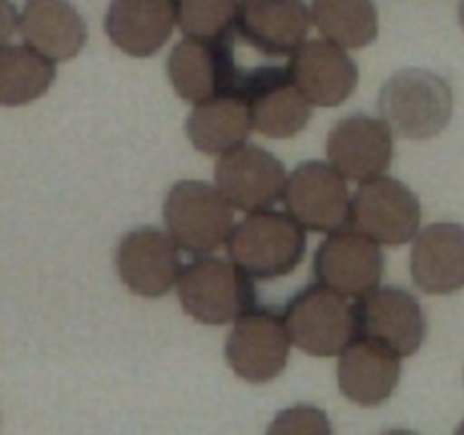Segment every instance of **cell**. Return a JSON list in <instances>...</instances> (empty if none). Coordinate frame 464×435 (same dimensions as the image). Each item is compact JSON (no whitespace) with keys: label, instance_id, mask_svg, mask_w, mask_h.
Listing matches in <instances>:
<instances>
[{"label":"cell","instance_id":"f546056e","mask_svg":"<svg viewBox=\"0 0 464 435\" xmlns=\"http://www.w3.org/2000/svg\"><path fill=\"white\" fill-rule=\"evenodd\" d=\"M453 435H464V420L460 421V426H458V429H456V433H453Z\"/></svg>","mask_w":464,"mask_h":435},{"label":"cell","instance_id":"2e32d148","mask_svg":"<svg viewBox=\"0 0 464 435\" xmlns=\"http://www.w3.org/2000/svg\"><path fill=\"white\" fill-rule=\"evenodd\" d=\"M311 25L304 0H240L236 36L270 57H293L306 44Z\"/></svg>","mask_w":464,"mask_h":435},{"label":"cell","instance_id":"ac0fdd59","mask_svg":"<svg viewBox=\"0 0 464 435\" xmlns=\"http://www.w3.org/2000/svg\"><path fill=\"white\" fill-rule=\"evenodd\" d=\"M412 281L429 295L464 288V225L435 222L417 234L411 252Z\"/></svg>","mask_w":464,"mask_h":435},{"label":"cell","instance_id":"7402d4cb","mask_svg":"<svg viewBox=\"0 0 464 435\" xmlns=\"http://www.w3.org/2000/svg\"><path fill=\"white\" fill-rule=\"evenodd\" d=\"M254 130L252 113L245 98L227 95V98L208 100L195 104L186 121L188 139L199 152L204 154H227L231 150L247 143L249 131Z\"/></svg>","mask_w":464,"mask_h":435},{"label":"cell","instance_id":"277c9868","mask_svg":"<svg viewBox=\"0 0 464 435\" xmlns=\"http://www.w3.org/2000/svg\"><path fill=\"white\" fill-rule=\"evenodd\" d=\"M168 234L190 254H213L234 234V207L218 186L198 179L177 181L163 202Z\"/></svg>","mask_w":464,"mask_h":435},{"label":"cell","instance_id":"4316f807","mask_svg":"<svg viewBox=\"0 0 464 435\" xmlns=\"http://www.w3.org/2000/svg\"><path fill=\"white\" fill-rule=\"evenodd\" d=\"M18 21H21V16H18L16 7L9 0H0V48H5L7 41L12 39V34L18 27Z\"/></svg>","mask_w":464,"mask_h":435},{"label":"cell","instance_id":"44dd1931","mask_svg":"<svg viewBox=\"0 0 464 435\" xmlns=\"http://www.w3.org/2000/svg\"><path fill=\"white\" fill-rule=\"evenodd\" d=\"M18 30L27 48L50 62L72 59L86 44L84 18L68 0H27Z\"/></svg>","mask_w":464,"mask_h":435},{"label":"cell","instance_id":"7c38bea8","mask_svg":"<svg viewBox=\"0 0 464 435\" xmlns=\"http://www.w3.org/2000/svg\"><path fill=\"white\" fill-rule=\"evenodd\" d=\"M254 130L270 139H290L308 125L313 104L299 91L288 66H258L243 84Z\"/></svg>","mask_w":464,"mask_h":435},{"label":"cell","instance_id":"ffe728a7","mask_svg":"<svg viewBox=\"0 0 464 435\" xmlns=\"http://www.w3.org/2000/svg\"><path fill=\"white\" fill-rule=\"evenodd\" d=\"M399 376L401 358L379 343L356 338L340 353V392L358 406L370 408L388 401L397 390Z\"/></svg>","mask_w":464,"mask_h":435},{"label":"cell","instance_id":"cb8c5ba5","mask_svg":"<svg viewBox=\"0 0 464 435\" xmlns=\"http://www.w3.org/2000/svg\"><path fill=\"white\" fill-rule=\"evenodd\" d=\"M313 23L340 48H365L379 36V12L372 0H313Z\"/></svg>","mask_w":464,"mask_h":435},{"label":"cell","instance_id":"7a4b0ae2","mask_svg":"<svg viewBox=\"0 0 464 435\" xmlns=\"http://www.w3.org/2000/svg\"><path fill=\"white\" fill-rule=\"evenodd\" d=\"M177 295L193 320L202 324H227L256 308L252 276L234 261L199 256L181 270Z\"/></svg>","mask_w":464,"mask_h":435},{"label":"cell","instance_id":"30bf717a","mask_svg":"<svg viewBox=\"0 0 464 435\" xmlns=\"http://www.w3.org/2000/svg\"><path fill=\"white\" fill-rule=\"evenodd\" d=\"M421 207L403 181L381 175L362 181L352 198V225L379 245H403L417 238Z\"/></svg>","mask_w":464,"mask_h":435},{"label":"cell","instance_id":"603a6c76","mask_svg":"<svg viewBox=\"0 0 464 435\" xmlns=\"http://www.w3.org/2000/svg\"><path fill=\"white\" fill-rule=\"evenodd\" d=\"M57 77L54 62L27 45L0 48V104L21 107L41 98Z\"/></svg>","mask_w":464,"mask_h":435},{"label":"cell","instance_id":"f1b7e54d","mask_svg":"<svg viewBox=\"0 0 464 435\" xmlns=\"http://www.w3.org/2000/svg\"><path fill=\"white\" fill-rule=\"evenodd\" d=\"M458 16H460V25L464 30V0H460V7H458Z\"/></svg>","mask_w":464,"mask_h":435},{"label":"cell","instance_id":"3957f363","mask_svg":"<svg viewBox=\"0 0 464 435\" xmlns=\"http://www.w3.org/2000/svg\"><path fill=\"white\" fill-rule=\"evenodd\" d=\"M227 249L252 279H276L304 261L306 234L290 213L258 211L236 225Z\"/></svg>","mask_w":464,"mask_h":435},{"label":"cell","instance_id":"52a82bcc","mask_svg":"<svg viewBox=\"0 0 464 435\" xmlns=\"http://www.w3.org/2000/svg\"><path fill=\"white\" fill-rule=\"evenodd\" d=\"M284 204L308 231L334 234L352 222V195L347 179L331 163H299L288 175Z\"/></svg>","mask_w":464,"mask_h":435},{"label":"cell","instance_id":"484cf974","mask_svg":"<svg viewBox=\"0 0 464 435\" xmlns=\"http://www.w3.org/2000/svg\"><path fill=\"white\" fill-rule=\"evenodd\" d=\"M266 435H334V429L322 408L297 403L276 412Z\"/></svg>","mask_w":464,"mask_h":435},{"label":"cell","instance_id":"83f0119b","mask_svg":"<svg viewBox=\"0 0 464 435\" xmlns=\"http://www.w3.org/2000/svg\"><path fill=\"white\" fill-rule=\"evenodd\" d=\"M383 435H417L415 430H408V429H392V430H385Z\"/></svg>","mask_w":464,"mask_h":435},{"label":"cell","instance_id":"e0dca14e","mask_svg":"<svg viewBox=\"0 0 464 435\" xmlns=\"http://www.w3.org/2000/svg\"><path fill=\"white\" fill-rule=\"evenodd\" d=\"M288 68L299 91L317 107H338L358 84L356 62L326 39L306 41L290 57Z\"/></svg>","mask_w":464,"mask_h":435},{"label":"cell","instance_id":"9a60e30c","mask_svg":"<svg viewBox=\"0 0 464 435\" xmlns=\"http://www.w3.org/2000/svg\"><path fill=\"white\" fill-rule=\"evenodd\" d=\"M392 130L383 118L352 113L334 125L326 139L329 163L353 181H370L388 172L392 163Z\"/></svg>","mask_w":464,"mask_h":435},{"label":"cell","instance_id":"5b68a950","mask_svg":"<svg viewBox=\"0 0 464 435\" xmlns=\"http://www.w3.org/2000/svg\"><path fill=\"white\" fill-rule=\"evenodd\" d=\"M231 39H190L172 48L168 57V77L177 95L193 104L208 100L238 95L243 98V84L247 68H240L234 57Z\"/></svg>","mask_w":464,"mask_h":435},{"label":"cell","instance_id":"5bb4252c","mask_svg":"<svg viewBox=\"0 0 464 435\" xmlns=\"http://www.w3.org/2000/svg\"><path fill=\"white\" fill-rule=\"evenodd\" d=\"M383 266L379 243L356 229L334 231L315 252L317 281L344 297H362L379 288Z\"/></svg>","mask_w":464,"mask_h":435},{"label":"cell","instance_id":"8fae6325","mask_svg":"<svg viewBox=\"0 0 464 435\" xmlns=\"http://www.w3.org/2000/svg\"><path fill=\"white\" fill-rule=\"evenodd\" d=\"M116 267L122 284L140 297H163L181 276L179 245L159 227H136L116 249Z\"/></svg>","mask_w":464,"mask_h":435},{"label":"cell","instance_id":"d6986e66","mask_svg":"<svg viewBox=\"0 0 464 435\" xmlns=\"http://www.w3.org/2000/svg\"><path fill=\"white\" fill-rule=\"evenodd\" d=\"M177 25V0H111L104 30L131 57H152Z\"/></svg>","mask_w":464,"mask_h":435},{"label":"cell","instance_id":"8992f818","mask_svg":"<svg viewBox=\"0 0 464 435\" xmlns=\"http://www.w3.org/2000/svg\"><path fill=\"white\" fill-rule=\"evenodd\" d=\"M284 320L293 344L311 356H340L356 340L353 306L322 284L299 290L285 306Z\"/></svg>","mask_w":464,"mask_h":435},{"label":"cell","instance_id":"d4e9b609","mask_svg":"<svg viewBox=\"0 0 464 435\" xmlns=\"http://www.w3.org/2000/svg\"><path fill=\"white\" fill-rule=\"evenodd\" d=\"M240 0H177V25L190 39L236 36Z\"/></svg>","mask_w":464,"mask_h":435},{"label":"cell","instance_id":"6da1fadb","mask_svg":"<svg viewBox=\"0 0 464 435\" xmlns=\"http://www.w3.org/2000/svg\"><path fill=\"white\" fill-rule=\"evenodd\" d=\"M379 113L401 139L426 140L442 134L453 116V91L426 68L399 71L381 86Z\"/></svg>","mask_w":464,"mask_h":435},{"label":"cell","instance_id":"ba28073f","mask_svg":"<svg viewBox=\"0 0 464 435\" xmlns=\"http://www.w3.org/2000/svg\"><path fill=\"white\" fill-rule=\"evenodd\" d=\"M288 326L272 308H252L234 322L225 356L231 370L249 383H267L285 370L290 356Z\"/></svg>","mask_w":464,"mask_h":435},{"label":"cell","instance_id":"4fadbf2b","mask_svg":"<svg viewBox=\"0 0 464 435\" xmlns=\"http://www.w3.org/2000/svg\"><path fill=\"white\" fill-rule=\"evenodd\" d=\"M285 181L284 163L258 145H240L216 163V186L231 207L245 213L267 211L284 198Z\"/></svg>","mask_w":464,"mask_h":435},{"label":"cell","instance_id":"9c48e42d","mask_svg":"<svg viewBox=\"0 0 464 435\" xmlns=\"http://www.w3.org/2000/svg\"><path fill=\"white\" fill-rule=\"evenodd\" d=\"M356 338L392 349L399 358L420 352L426 338V315L420 299L397 285H383L358 297L353 306Z\"/></svg>","mask_w":464,"mask_h":435}]
</instances>
